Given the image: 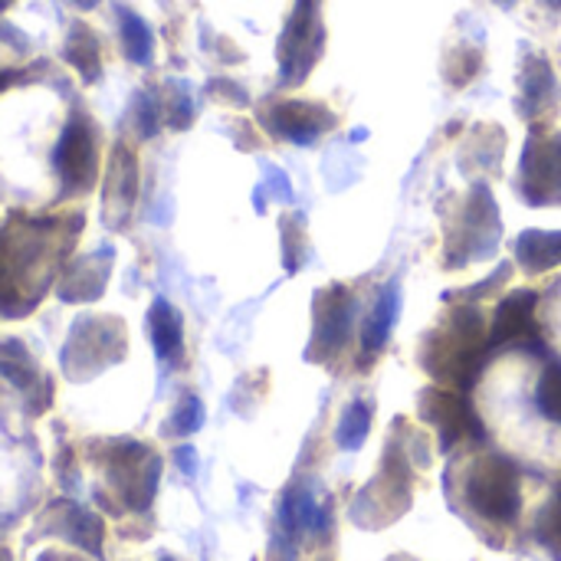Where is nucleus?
Instances as JSON below:
<instances>
[{"label": "nucleus", "mask_w": 561, "mask_h": 561, "mask_svg": "<svg viewBox=\"0 0 561 561\" xmlns=\"http://www.w3.org/2000/svg\"><path fill=\"white\" fill-rule=\"evenodd\" d=\"M486 351H489V338H486L482 312L476 306H456L446 325L427 338L423 368L466 391L482 371Z\"/></svg>", "instance_id": "nucleus-1"}, {"label": "nucleus", "mask_w": 561, "mask_h": 561, "mask_svg": "<svg viewBox=\"0 0 561 561\" xmlns=\"http://www.w3.org/2000/svg\"><path fill=\"white\" fill-rule=\"evenodd\" d=\"M466 502L473 505L476 515L496 525H512L522 509V486L515 463L499 453L479 456L466 476Z\"/></svg>", "instance_id": "nucleus-2"}, {"label": "nucleus", "mask_w": 561, "mask_h": 561, "mask_svg": "<svg viewBox=\"0 0 561 561\" xmlns=\"http://www.w3.org/2000/svg\"><path fill=\"white\" fill-rule=\"evenodd\" d=\"M518 194L525 204H561V135H532L518 165Z\"/></svg>", "instance_id": "nucleus-3"}, {"label": "nucleus", "mask_w": 561, "mask_h": 561, "mask_svg": "<svg viewBox=\"0 0 561 561\" xmlns=\"http://www.w3.org/2000/svg\"><path fill=\"white\" fill-rule=\"evenodd\" d=\"M499 240V211L486 188H476L463 201V214L450 234V263L463 266L473 256H486Z\"/></svg>", "instance_id": "nucleus-4"}, {"label": "nucleus", "mask_w": 561, "mask_h": 561, "mask_svg": "<svg viewBox=\"0 0 561 561\" xmlns=\"http://www.w3.org/2000/svg\"><path fill=\"white\" fill-rule=\"evenodd\" d=\"M351 319H355V299L345 286L322 289L315 299V329H312V361H329L345 351L351 338Z\"/></svg>", "instance_id": "nucleus-5"}, {"label": "nucleus", "mask_w": 561, "mask_h": 561, "mask_svg": "<svg viewBox=\"0 0 561 561\" xmlns=\"http://www.w3.org/2000/svg\"><path fill=\"white\" fill-rule=\"evenodd\" d=\"M420 414H423L427 423L437 427L443 450H450L463 437H476V440L482 437V423L473 414L469 401L459 397V394H453V391H440V387L423 391L420 394Z\"/></svg>", "instance_id": "nucleus-6"}, {"label": "nucleus", "mask_w": 561, "mask_h": 561, "mask_svg": "<svg viewBox=\"0 0 561 561\" xmlns=\"http://www.w3.org/2000/svg\"><path fill=\"white\" fill-rule=\"evenodd\" d=\"M535 309H538V293H528V289L509 293L496 309L489 348H502V345L532 338L535 335Z\"/></svg>", "instance_id": "nucleus-7"}, {"label": "nucleus", "mask_w": 561, "mask_h": 561, "mask_svg": "<svg viewBox=\"0 0 561 561\" xmlns=\"http://www.w3.org/2000/svg\"><path fill=\"white\" fill-rule=\"evenodd\" d=\"M57 171L67 188H86L96 178V148L83 122H73L57 148Z\"/></svg>", "instance_id": "nucleus-8"}, {"label": "nucleus", "mask_w": 561, "mask_h": 561, "mask_svg": "<svg viewBox=\"0 0 561 561\" xmlns=\"http://www.w3.org/2000/svg\"><path fill=\"white\" fill-rule=\"evenodd\" d=\"M332 126V116L319 106H306V103H286L276 106L270 116V129L289 142H302L309 145L315 135H322Z\"/></svg>", "instance_id": "nucleus-9"}, {"label": "nucleus", "mask_w": 561, "mask_h": 561, "mask_svg": "<svg viewBox=\"0 0 561 561\" xmlns=\"http://www.w3.org/2000/svg\"><path fill=\"white\" fill-rule=\"evenodd\" d=\"M515 260L528 273H548L561 266V230H525L515 240Z\"/></svg>", "instance_id": "nucleus-10"}, {"label": "nucleus", "mask_w": 561, "mask_h": 561, "mask_svg": "<svg viewBox=\"0 0 561 561\" xmlns=\"http://www.w3.org/2000/svg\"><path fill=\"white\" fill-rule=\"evenodd\" d=\"M397 309H401V296H397V283H387L365 322V332H361V348L365 355H378L394 329V319H397Z\"/></svg>", "instance_id": "nucleus-11"}, {"label": "nucleus", "mask_w": 561, "mask_h": 561, "mask_svg": "<svg viewBox=\"0 0 561 561\" xmlns=\"http://www.w3.org/2000/svg\"><path fill=\"white\" fill-rule=\"evenodd\" d=\"M152 338H155V351L165 361L181 355V342H184L181 338V319H178V312L165 299H158L152 306Z\"/></svg>", "instance_id": "nucleus-12"}, {"label": "nucleus", "mask_w": 561, "mask_h": 561, "mask_svg": "<svg viewBox=\"0 0 561 561\" xmlns=\"http://www.w3.org/2000/svg\"><path fill=\"white\" fill-rule=\"evenodd\" d=\"M368 430H371V407L365 401H351L342 414L335 440L342 450H358L368 440Z\"/></svg>", "instance_id": "nucleus-13"}, {"label": "nucleus", "mask_w": 561, "mask_h": 561, "mask_svg": "<svg viewBox=\"0 0 561 561\" xmlns=\"http://www.w3.org/2000/svg\"><path fill=\"white\" fill-rule=\"evenodd\" d=\"M535 407L541 417L561 423V365H548L535 387Z\"/></svg>", "instance_id": "nucleus-14"}, {"label": "nucleus", "mask_w": 561, "mask_h": 561, "mask_svg": "<svg viewBox=\"0 0 561 561\" xmlns=\"http://www.w3.org/2000/svg\"><path fill=\"white\" fill-rule=\"evenodd\" d=\"M538 538H541L551 551L561 554V486H558L554 499L545 505V512H541V518H538Z\"/></svg>", "instance_id": "nucleus-15"}, {"label": "nucleus", "mask_w": 561, "mask_h": 561, "mask_svg": "<svg viewBox=\"0 0 561 561\" xmlns=\"http://www.w3.org/2000/svg\"><path fill=\"white\" fill-rule=\"evenodd\" d=\"M70 57H73V63L83 70V76L86 80H93L96 76V70H99V47H96V40L93 37H86V31H80L76 37H73V47H70Z\"/></svg>", "instance_id": "nucleus-16"}, {"label": "nucleus", "mask_w": 561, "mask_h": 561, "mask_svg": "<svg viewBox=\"0 0 561 561\" xmlns=\"http://www.w3.org/2000/svg\"><path fill=\"white\" fill-rule=\"evenodd\" d=\"M126 50L139 63H145L148 53H152V34L139 17H126Z\"/></svg>", "instance_id": "nucleus-17"}, {"label": "nucleus", "mask_w": 561, "mask_h": 561, "mask_svg": "<svg viewBox=\"0 0 561 561\" xmlns=\"http://www.w3.org/2000/svg\"><path fill=\"white\" fill-rule=\"evenodd\" d=\"M201 420H204V407H201V401H198V397H188V401H184V407L178 410V430H181V433H191V430H198V427H201Z\"/></svg>", "instance_id": "nucleus-18"}, {"label": "nucleus", "mask_w": 561, "mask_h": 561, "mask_svg": "<svg viewBox=\"0 0 561 561\" xmlns=\"http://www.w3.org/2000/svg\"><path fill=\"white\" fill-rule=\"evenodd\" d=\"M505 276H509V266H499V270H496V273H492V276L486 279V283H479V286H473V289H466L463 296H466V299H476V296H486V293H492V289H499Z\"/></svg>", "instance_id": "nucleus-19"}, {"label": "nucleus", "mask_w": 561, "mask_h": 561, "mask_svg": "<svg viewBox=\"0 0 561 561\" xmlns=\"http://www.w3.org/2000/svg\"><path fill=\"white\" fill-rule=\"evenodd\" d=\"M11 80H14V76H11V73H0V89H4V86H8V83H11Z\"/></svg>", "instance_id": "nucleus-20"}, {"label": "nucleus", "mask_w": 561, "mask_h": 561, "mask_svg": "<svg viewBox=\"0 0 561 561\" xmlns=\"http://www.w3.org/2000/svg\"><path fill=\"white\" fill-rule=\"evenodd\" d=\"M391 561H410L407 554H397V558H391Z\"/></svg>", "instance_id": "nucleus-21"}, {"label": "nucleus", "mask_w": 561, "mask_h": 561, "mask_svg": "<svg viewBox=\"0 0 561 561\" xmlns=\"http://www.w3.org/2000/svg\"><path fill=\"white\" fill-rule=\"evenodd\" d=\"M11 4V0H0V8H8Z\"/></svg>", "instance_id": "nucleus-22"}, {"label": "nucleus", "mask_w": 561, "mask_h": 561, "mask_svg": "<svg viewBox=\"0 0 561 561\" xmlns=\"http://www.w3.org/2000/svg\"><path fill=\"white\" fill-rule=\"evenodd\" d=\"M80 4H86V8H89V4H93V0H80Z\"/></svg>", "instance_id": "nucleus-23"}]
</instances>
